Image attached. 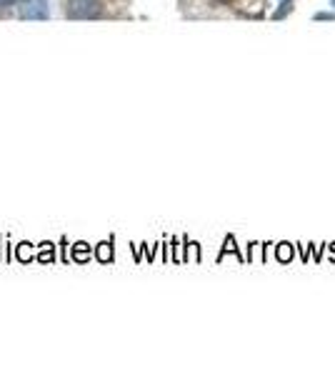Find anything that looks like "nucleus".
I'll use <instances>...</instances> for the list:
<instances>
[{"mask_svg": "<svg viewBox=\"0 0 335 375\" xmlns=\"http://www.w3.org/2000/svg\"><path fill=\"white\" fill-rule=\"evenodd\" d=\"M70 15L73 18H95L100 15V0H73Z\"/></svg>", "mask_w": 335, "mask_h": 375, "instance_id": "1", "label": "nucleus"}, {"mask_svg": "<svg viewBox=\"0 0 335 375\" xmlns=\"http://www.w3.org/2000/svg\"><path fill=\"white\" fill-rule=\"evenodd\" d=\"M333 3H335V0H333Z\"/></svg>", "mask_w": 335, "mask_h": 375, "instance_id": "2", "label": "nucleus"}]
</instances>
